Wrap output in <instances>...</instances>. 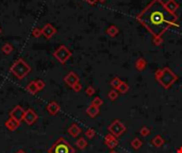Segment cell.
<instances>
[{"mask_svg": "<svg viewBox=\"0 0 182 153\" xmlns=\"http://www.w3.org/2000/svg\"><path fill=\"white\" fill-rule=\"evenodd\" d=\"M16 153H26L25 150H21V149H19V150H17Z\"/></svg>", "mask_w": 182, "mask_h": 153, "instance_id": "obj_21", "label": "cell"}, {"mask_svg": "<svg viewBox=\"0 0 182 153\" xmlns=\"http://www.w3.org/2000/svg\"><path fill=\"white\" fill-rule=\"evenodd\" d=\"M47 111L50 115H55L58 112L60 111V105L58 104L55 101H51L50 103H48L47 105Z\"/></svg>", "mask_w": 182, "mask_h": 153, "instance_id": "obj_10", "label": "cell"}, {"mask_svg": "<svg viewBox=\"0 0 182 153\" xmlns=\"http://www.w3.org/2000/svg\"><path fill=\"white\" fill-rule=\"evenodd\" d=\"M64 82L67 84V85H69V86L73 87V85H76V84L78 83L77 75H76L75 72H69V74L64 78Z\"/></svg>", "mask_w": 182, "mask_h": 153, "instance_id": "obj_9", "label": "cell"}, {"mask_svg": "<svg viewBox=\"0 0 182 153\" xmlns=\"http://www.w3.org/2000/svg\"><path fill=\"white\" fill-rule=\"evenodd\" d=\"M71 52L69 51V49L65 46H60L57 50L53 52V57L60 62L61 64H65L67 62V60L70 57Z\"/></svg>", "mask_w": 182, "mask_h": 153, "instance_id": "obj_4", "label": "cell"}, {"mask_svg": "<svg viewBox=\"0 0 182 153\" xmlns=\"http://www.w3.org/2000/svg\"><path fill=\"white\" fill-rule=\"evenodd\" d=\"M77 145L79 146L80 148H83L84 146H85V143H84V141H83V139H80V141L77 143Z\"/></svg>", "mask_w": 182, "mask_h": 153, "instance_id": "obj_19", "label": "cell"}, {"mask_svg": "<svg viewBox=\"0 0 182 153\" xmlns=\"http://www.w3.org/2000/svg\"><path fill=\"white\" fill-rule=\"evenodd\" d=\"M37 114L33 111L32 109H28L25 112V116H23V121L28 124V126H31V124L35 123L36 120H37Z\"/></svg>", "mask_w": 182, "mask_h": 153, "instance_id": "obj_6", "label": "cell"}, {"mask_svg": "<svg viewBox=\"0 0 182 153\" xmlns=\"http://www.w3.org/2000/svg\"><path fill=\"white\" fill-rule=\"evenodd\" d=\"M164 4H165V8L173 14H176L177 10L179 9V3L176 0H166Z\"/></svg>", "mask_w": 182, "mask_h": 153, "instance_id": "obj_8", "label": "cell"}, {"mask_svg": "<svg viewBox=\"0 0 182 153\" xmlns=\"http://www.w3.org/2000/svg\"><path fill=\"white\" fill-rule=\"evenodd\" d=\"M26 90H27L29 94L31 95H35L36 92H38V88H37V85H36L35 81H32L30 82L29 84H28L27 86H26Z\"/></svg>", "mask_w": 182, "mask_h": 153, "instance_id": "obj_12", "label": "cell"}, {"mask_svg": "<svg viewBox=\"0 0 182 153\" xmlns=\"http://www.w3.org/2000/svg\"><path fill=\"white\" fill-rule=\"evenodd\" d=\"M35 83H36V85H37L38 90L43 89V88L45 87V82H44V81H42V80H36Z\"/></svg>", "mask_w": 182, "mask_h": 153, "instance_id": "obj_17", "label": "cell"}, {"mask_svg": "<svg viewBox=\"0 0 182 153\" xmlns=\"http://www.w3.org/2000/svg\"><path fill=\"white\" fill-rule=\"evenodd\" d=\"M136 20L155 37H161L170 28L179 27L178 15L170 13L163 0H152L136 16Z\"/></svg>", "mask_w": 182, "mask_h": 153, "instance_id": "obj_1", "label": "cell"}, {"mask_svg": "<svg viewBox=\"0 0 182 153\" xmlns=\"http://www.w3.org/2000/svg\"><path fill=\"white\" fill-rule=\"evenodd\" d=\"M48 153H73V150L65 139L60 138L53 144Z\"/></svg>", "mask_w": 182, "mask_h": 153, "instance_id": "obj_3", "label": "cell"}, {"mask_svg": "<svg viewBox=\"0 0 182 153\" xmlns=\"http://www.w3.org/2000/svg\"><path fill=\"white\" fill-rule=\"evenodd\" d=\"M107 33L109 34L110 36H115L116 34L118 33V28L116 27V26H114V25L110 26V27L108 28V30H107Z\"/></svg>", "mask_w": 182, "mask_h": 153, "instance_id": "obj_13", "label": "cell"}, {"mask_svg": "<svg viewBox=\"0 0 182 153\" xmlns=\"http://www.w3.org/2000/svg\"><path fill=\"white\" fill-rule=\"evenodd\" d=\"M31 71V68L28 65V63L23 59H19L11 66V72L14 75L17 79L21 80Z\"/></svg>", "mask_w": 182, "mask_h": 153, "instance_id": "obj_2", "label": "cell"}, {"mask_svg": "<svg viewBox=\"0 0 182 153\" xmlns=\"http://www.w3.org/2000/svg\"><path fill=\"white\" fill-rule=\"evenodd\" d=\"M31 34L33 37H40V36L42 35V30L38 29V28H35V29L32 30Z\"/></svg>", "mask_w": 182, "mask_h": 153, "instance_id": "obj_16", "label": "cell"}, {"mask_svg": "<svg viewBox=\"0 0 182 153\" xmlns=\"http://www.w3.org/2000/svg\"><path fill=\"white\" fill-rule=\"evenodd\" d=\"M0 34H1V28H0Z\"/></svg>", "mask_w": 182, "mask_h": 153, "instance_id": "obj_23", "label": "cell"}, {"mask_svg": "<svg viewBox=\"0 0 182 153\" xmlns=\"http://www.w3.org/2000/svg\"><path fill=\"white\" fill-rule=\"evenodd\" d=\"M86 2H88L90 4H96L98 3V2H100V3H105L107 0H85Z\"/></svg>", "mask_w": 182, "mask_h": 153, "instance_id": "obj_18", "label": "cell"}, {"mask_svg": "<svg viewBox=\"0 0 182 153\" xmlns=\"http://www.w3.org/2000/svg\"><path fill=\"white\" fill-rule=\"evenodd\" d=\"M25 110L20 106V105H16L14 109L11 111L10 117L13 118L14 120H16L17 122L20 123L21 121H23V116H25Z\"/></svg>", "mask_w": 182, "mask_h": 153, "instance_id": "obj_5", "label": "cell"}, {"mask_svg": "<svg viewBox=\"0 0 182 153\" xmlns=\"http://www.w3.org/2000/svg\"><path fill=\"white\" fill-rule=\"evenodd\" d=\"M73 89H75V90H80V88H81V85H80L79 83H77L76 85H73Z\"/></svg>", "mask_w": 182, "mask_h": 153, "instance_id": "obj_20", "label": "cell"}, {"mask_svg": "<svg viewBox=\"0 0 182 153\" xmlns=\"http://www.w3.org/2000/svg\"><path fill=\"white\" fill-rule=\"evenodd\" d=\"M91 92H92V88H88V89H87V94L91 95Z\"/></svg>", "mask_w": 182, "mask_h": 153, "instance_id": "obj_22", "label": "cell"}, {"mask_svg": "<svg viewBox=\"0 0 182 153\" xmlns=\"http://www.w3.org/2000/svg\"><path fill=\"white\" fill-rule=\"evenodd\" d=\"M79 132H80V130H79V128H78L77 126H71L70 128H69V133H70L73 136H77L78 134H79Z\"/></svg>", "mask_w": 182, "mask_h": 153, "instance_id": "obj_15", "label": "cell"}, {"mask_svg": "<svg viewBox=\"0 0 182 153\" xmlns=\"http://www.w3.org/2000/svg\"><path fill=\"white\" fill-rule=\"evenodd\" d=\"M2 51H3L4 54H11L13 51V46L9 43H6L2 46Z\"/></svg>", "mask_w": 182, "mask_h": 153, "instance_id": "obj_14", "label": "cell"}, {"mask_svg": "<svg viewBox=\"0 0 182 153\" xmlns=\"http://www.w3.org/2000/svg\"><path fill=\"white\" fill-rule=\"evenodd\" d=\"M19 124H20L19 122H17L16 120H14L11 117L5 121V127L9 131H15L17 128H19Z\"/></svg>", "mask_w": 182, "mask_h": 153, "instance_id": "obj_11", "label": "cell"}, {"mask_svg": "<svg viewBox=\"0 0 182 153\" xmlns=\"http://www.w3.org/2000/svg\"><path fill=\"white\" fill-rule=\"evenodd\" d=\"M55 32H57V30L51 23H46L42 29V35H44L45 37L49 40V38H51L55 35Z\"/></svg>", "mask_w": 182, "mask_h": 153, "instance_id": "obj_7", "label": "cell"}]
</instances>
